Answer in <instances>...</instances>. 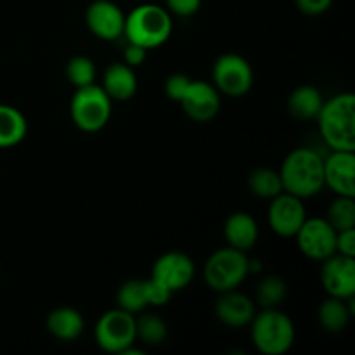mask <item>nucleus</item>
<instances>
[{"label": "nucleus", "mask_w": 355, "mask_h": 355, "mask_svg": "<svg viewBox=\"0 0 355 355\" xmlns=\"http://www.w3.org/2000/svg\"><path fill=\"white\" fill-rule=\"evenodd\" d=\"M319 135L329 151H355V96L342 92L322 103Z\"/></svg>", "instance_id": "nucleus-1"}, {"label": "nucleus", "mask_w": 355, "mask_h": 355, "mask_svg": "<svg viewBox=\"0 0 355 355\" xmlns=\"http://www.w3.org/2000/svg\"><path fill=\"white\" fill-rule=\"evenodd\" d=\"M324 156L314 148H297L284 158L279 168L284 193L300 200L315 196L324 189Z\"/></svg>", "instance_id": "nucleus-2"}, {"label": "nucleus", "mask_w": 355, "mask_h": 355, "mask_svg": "<svg viewBox=\"0 0 355 355\" xmlns=\"http://www.w3.org/2000/svg\"><path fill=\"white\" fill-rule=\"evenodd\" d=\"M172 14L158 3H141L125 14L123 37L148 51L162 47L172 37Z\"/></svg>", "instance_id": "nucleus-3"}, {"label": "nucleus", "mask_w": 355, "mask_h": 355, "mask_svg": "<svg viewBox=\"0 0 355 355\" xmlns=\"http://www.w3.org/2000/svg\"><path fill=\"white\" fill-rule=\"evenodd\" d=\"M252 343L263 355H284L295 343V324L279 309H262L250 322Z\"/></svg>", "instance_id": "nucleus-4"}, {"label": "nucleus", "mask_w": 355, "mask_h": 355, "mask_svg": "<svg viewBox=\"0 0 355 355\" xmlns=\"http://www.w3.org/2000/svg\"><path fill=\"white\" fill-rule=\"evenodd\" d=\"M113 111V101L97 83L80 87L69 103V116L73 125L87 134L103 130Z\"/></svg>", "instance_id": "nucleus-5"}, {"label": "nucleus", "mask_w": 355, "mask_h": 355, "mask_svg": "<svg viewBox=\"0 0 355 355\" xmlns=\"http://www.w3.org/2000/svg\"><path fill=\"white\" fill-rule=\"evenodd\" d=\"M248 276V257L231 246L214 252L205 262V283L217 293L238 290Z\"/></svg>", "instance_id": "nucleus-6"}, {"label": "nucleus", "mask_w": 355, "mask_h": 355, "mask_svg": "<svg viewBox=\"0 0 355 355\" xmlns=\"http://www.w3.org/2000/svg\"><path fill=\"white\" fill-rule=\"evenodd\" d=\"M94 336L101 350L107 354H123L137 342L135 336V315L121 309L104 312L96 322Z\"/></svg>", "instance_id": "nucleus-7"}, {"label": "nucleus", "mask_w": 355, "mask_h": 355, "mask_svg": "<svg viewBox=\"0 0 355 355\" xmlns=\"http://www.w3.org/2000/svg\"><path fill=\"white\" fill-rule=\"evenodd\" d=\"M211 83L220 96L243 97L252 90L253 69L248 59L236 52H227L215 59L211 66Z\"/></svg>", "instance_id": "nucleus-8"}, {"label": "nucleus", "mask_w": 355, "mask_h": 355, "mask_svg": "<svg viewBox=\"0 0 355 355\" xmlns=\"http://www.w3.org/2000/svg\"><path fill=\"white\" fill-rule=\"evenodd\" d=\"M295 239L302 255L314 262H322L336 253V231L324 217L305 218Z\"/></svg>", "instance_id": "nucleus-9"}, {"label": "nucleus", "mask_w": 355, "mask_h": 355, "mask_svg": "<svg viewBox=\"0 0 355 355\" xmlns=\"http://www.w3.org/2000/svg\"><path fill=\"white\" fill-rule=\"evenodd\" d=\"M194 276H196V266L187 253L166 252L153 263L151 279L162 284L172 295L186 290L193 283Z\"/></svg>", "instance_id": "nucleus-10"}, {"label": "nucleus", "mask_w": 355, "mask_h": 355, "mask_svg": "<svg viewBox=\"0 0 355 355\" xmlns=\"http://www.w3.org/2000/svg\"><path fill=\"white\" fill-rule=\"evenodd\" d=\"M305 218H307V210H305L304 200L300 198L283 191L270 200L267 222L274 234L281 238H295Z\"/></svg>", "instance_id": "nucleus-11"}, {"label": "nucleus", "mask_w": 355, "mask_h": 355, "mask_svg": "<svg viewBox=\"0 0 355 355\" xmlns=\"http://www.w3.org/2000/svg\"><path fill=\"white\" fill-rule=\"evenodd\" d=\"M179 104L189 120L196 123H207L214 120L220 111V92L215 89L214 83L191 80Z\"/></svg>", "instance_id": "nucleus-12"}, {"label": "nucleus", "mask_w": 355, "mask_h": 355, "mask_svg": "<svg viewBox=\"0 0 355 355\" xmlns=\"http://www.w3.org/2000/svg\"><path fill=\"white\" fill-rule=\"evenodd\" d=\"M85 24L99 40L114 42L123 37L125 12L113 0H94L85 10Z\"/></svg>", "instance_id": "nucleus-13"}, {"label": "nucleus", "mask_w": 355, "mask_h": 355, "mask_svg": "<svg viewBox=\"0 0 355 355\" xmlns=\"http://www.w3.org/2000/svg\"><path fill=\"white\" fill-rule=\"evenodd\" d=\"M321 284L329 297H355V260L340 253L322 260Z\"/></svg>", "instance_id": "nucleus-14"}, {"label": "nucleus", "mask_w": 355, "mask_h": 355, "mask_svg": "<svg viewBox=\"0 0 355 355\" xmlns=\"http://www.w3.org/2000/svg\"><path fill=\"white\" fill-rule=\"evenodd\" d=\"M322 165L324 187L336 196L355 198V151H329Z\"/></svg>", "instance_id": "nucleus-15"}, {"label": "nucleus", "mask_w": 355, "mask_h": 355, "mask_svg": "<svg viewBox=\"0 0 355 355\" xmlns=\"http://www.w3.org/2000/svg\"><path fill=\"white\" fill-rule=\"evenodd\" d=\"M214 311L222 324L232 329H241L250 326L252 319L255 318L257 304L248 295L238 290L222 291L218 293Z\"/></svg>", "instance_id": "nucleus-16"}, {"label": "nucleus", "mask_w": 355, "mask_h": 355, "mask_svg": "<svg viewBox=\"0 0 355 355\" xmlns=\"http://www.w3.org/2000/svg\"><path fill=\"white\" fill-rule=\"evenodd\" d=\"M260 229L255 217L246 211H234L225 218L224 238L227 246L239 250V252H250L255 248L259 241Z\"/></svg>", "instance_id": "nucleus-17"}, {"label": "nucleus", "mask_w": 355, "mask_h": 355, "mask_svg": "<svg viewBox=\"0 0 355 355\" xmlns=\"http://www.w3.org/2000/svg\"><path fill=\"white\" fill-rule=\"evenodd\" d=\"M101 87L111 97V101H128L137 94V75L135 68L125 62H111L103 73Z\"/></svg>", "instance_id": "nucleus-18"}, {"label": "nucleus", "mask_w": 355, "mask_h": 355, "mask_svg": "<svg viewBox=\"0 0 355 355\" xmlns=\"http://www.w3.org/2000/svg\"><path fill=\"white\" fill-rule=\"evenodd\" d=\"M45 328L59 342H73L80 338L85 329L82 312L73 307H58L51 311L45 319Z\"/></svg>", "instance_id": "nucleus-19"}, {"label": "nucleus", "mask_w": 355, "mask_h": 355, "mask_svg": "<svg viewBox=\"0 0 355 355\" xmlns=\"http://www.w3.org/2000/svg\"><path fill=\"white\" fill-rule=\"evenodd\" d=\"M322 103H324V99H322L318 87L300 85L293 89V92L288 97V113L298 121L315 120L319 111H321Z\"/></svg>", "instance_id": "nucleus-20"}, {"label": "nucleus", "mask_w": 355, "mask_h": 355, "mask_svg": "<svg viewBox=\"0 0 355 355\" xmlns=\"http://www.w3.org/2000/svg\"><path fill=\"white\" fill-rule=\"evenodd\" d=\"M28 134L26 116L17 107L0 104V149L14 148Z\"/></svg>", "instance_id": "nucleus-21"}, {"label": "nucleus", "mask_w": 355, "mask_h": 355, "mask_svg": "<svg viewBox=\"0 0 355 355\" xmlns=\"http://www.w3.org/2000/svg\"><path fill=\"white\" fill-rule=\"evenodd\" d=\"M352 311L349 309V304L343 298L329 297L322 300L318 311V321L321 328L328 333H342L349 326Z\"/></svg>", "instance_id": "nucleus-22"}, {"label": "nucleus", "mask_w": 355, "mask_h": 355, "mask_svg": "<svg viewBox=\"0 0 355 355\" xmlns=\"http://www.w3.org/2000/svg\"><path fill=\"white\" fill-rule=\"evenodd\" d=\"M288 297V283L279 274H267L259 281L255 291V304L260 309L279 307Z\"/></svg>", "instance_id": "nucleus-23"}, {"label": "nucleus", "mask_w": 355, "mask_h": 355, "mask_svg": "<svg viewBox=\"0 0 355 355\" xmlns=\"http://www.w3.org/2000/svg\"><path fill=\"white\" fill-rule=\"evenodd\" d=\"M116 307L130 314H139L149 307L146 279H128L118 288Z\"/></svg>", "instance_id": "nucleus-24"}, {"label": "nucleus", "mask_w": 355, "mask_h": 355, "mask_svg": "<svg viewBox=\"0 0 355 355\" xmlns=\"http://www.w3.org/2000/svg\"><path fill=\"white\" fill-rule=\"evenodd\" d=\"M248 187L252 194L262 200H272L274 196L284 191L279 170L269 168V166H260L253 170L248 177Z\"/></svg>", "instance_id": "nucleus-25"}, {"label": "nucleus", "mask_w": 355, "mask_h": 355, "mask_svg": "<svg viewBox=\"0 0 355 355\" xmlns=\"http://www.w3.org/2000/svg\"><path fill=\"white\" fill-rule=\"evenodd\" d=\"M166 335H168V328L159 315L146 314L144 311L139 312V315L135 318V336H137V340H141L142 343L149 347H156L165 342Z\"/></svg>", "instance_id": "nucleus-26"}, {"label": "nucleus", "mask_w": 355, "mask_h": 355, "mask_svg": "<svg viewBox=\"0 0 355 355\" xmlns=\"http://www.w3.org/2000/svg\"><path fill=\"white\" fill-rule=\"evenodd\" d=\"M324 218L336 232L355 227V200L352 196H336Z\"/></svg>", "instance_id": "nucleus-27"}, {"label": "nucleus", "mask_w": 355, "mask_h": 355, "mask_svg": "<svg viewBox=\"0 0 355 355\" xmlns=\"http://www.w3.org/2000/svg\"><path fill=\"white\" fill-rule=\"evenodd\" d=\"M66 76L75 89L96 83V62L89 55H73L66 64Z\"/></svg>", "instance_id": "nucleus-28"}, {"label": "nucleus", "mask_w": 355, "mask_h": 355, "mask_svg": "<svg viewBox=\"0 0 355 355\" xmlns=\"http://www.w3.org/2000/svg\"><path fill=\"white\" fill-rule=\"evenodd\" d=\"M191 76L186 73H172V75L166 78L165 82V94L168 99H172L173 103H179L182 99L184 92L187 90L191 83Z\"/></svg>", "instance_id": "nucleus-29"}, {"label": "nucleus", "mask_w": 355, "mask_h": 355, "mask_svg": "<svg viewBox=\"0 0 355 355\" xmlns=\"http://www.w3.org/2000/svg\"><path fill=\"white\" fill-rule=\"evenodd\" d=\"M203 0H165V9L172 16L189 17L200 10Z\"/></svg>", "instance_id": "nucleus-30"}, {"label": "nucleus", "mask_w": 355, "mask_h": 355, "mask_svg": "<svg viewBox=\"0 0 355 355\" xmlns=\"http://www.w3.org/2000/svg\"><path fill=\"white\" fill-rule=\"evenodd\" d=\"M146 291H148V302L149 307H163L170 302L172 298V293L168 290L158 284L156 281H153L151 277L146 279Z\"/></svg>", "instance_id": "nucleus-31"}, {"label": "nucleus", "mask_w": 355, "mask_h": 355, "mask_svg": "<svg viewBox=\"0 0 355 355\" xmlns=\"http://www.w3.org/2000/svg\"><path fill=\"white\" fill-rule=\"evenodd\" d=\"M336 253L355 259V227L336 232Z\"/></svg>", "instance_id": "nucleus-32"}, {"label": "nucleus", "mask_w": 355, "mask_h": 355, "mask_svg": "<svg viewBox=\"0 0 355 355\" xmlns=\"http://www.w3.org/2000/svg\"><path fill=\"white\" fill-rule=\"evenodd\" d=\"M295 6L305 16H321L328 12L333 6V0H295Z\"/></svg>", "instance_id": "nucleus-33"}, {"label": "nucleus", "mask_w": 355, "mask_h": 355, "mask_svg": "<svg viewBox=\"0 0 355 355\" xmlns=\"http://www.w3.org/2000/svg\"><path fill=\"white\" fill-rule=\"evenodd\" d=\"M146 58H148V49L141 47V45L130 44V42H128V45L125 47V52H123L125 64L132 66V68H139V66L144 64Z\"/></svg>", "instance_id": "nucleus-34"}]
</instances>
